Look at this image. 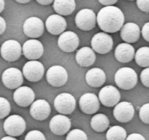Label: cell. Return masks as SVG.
I'll return each instance as SVG.
<instances>
[{
	"instance_id": "obj_1",
	"label": "cell",
	"mask_w": 149,
	"mask_h": 140,
	"mask_svg": "<svg viewBox=\"0 0 149 140\" xmlns=\"http://www.w3.org/2000/svg\"><path fill=\"white\" fill-rule=\"evenodd\" d=\"M97 22L104 33H115L124 26V15L117 7H104L97 14Z\"/></svg>"
},
{
	"instance_id": "obj_2",
	"label": "cell",
	"mask_w": 149,
	"mask_h": 140,
	"mask_svg": "<svg viewBox=\"0 0 149 140\" xmlns=\"http://www.w3.org/2000/svg\"><path fill=\"white\" fill-rule=\"evenodd\" d=\"M115 82L118 88L123 90H131L137 82V75L130 67H122L117 70L114 77Z\"/></svg>"
},
{
	"instance_id": "obj_3",
	"label": "cell",
	"mask_w": 149,
	"mask_h": 140,
	"mask_svg": "<svg viewBox=\"0 0 149 140\" xmlns=\"http://www.w3.org/2000/svg\"><path fill=\"white\" fill-rule=\"evenodd\" d=\"M54 107L61 115H70L74 112L76 107V100L72 94L62 93L54 99Z\"/></svg>"
},
{
	"instance_id": "obj_4",
	"label": "cell",
	"mask_w": 149,
	"mask_h": 140,
	"mask_svg": "<svg viewBox=\"0 0 149 140\" xmlns=\"http://www.w3.org/2000/svg\"><path fill=\"white\" fill-rule=\"evenodd\" d=\"M3 127L6 134L10 137H16L21 136L25 131L26 125L22 117L13 115L6 118Z\"/></svg>"
},
{
	"instance_id": "obj_5",
	"label": "cell",
	"mask_w": 149,
	"mask_h": 140,
	"mask_svg": "<svg viewBox=\"0 0 149 140\" xmlns=\"http://www.w3.org/2000/svg\"><path fill=\"white\" fill-rule=\"evenodd\" d=\"M91 45L94 52L99 54H106L113 48V40L110 34L104 32H99L92 37Z\"/></svg>"
},
{
	"instance_id": "obj_6",
	"label": "cell",
	"mask_w": 149,
	"mask_h": 140,
	"mask_svg": "<svg viewBox=\"0 0 149 140\" xmlns=\"http://www.w3.org/2000/svg\"><path fill=\"white\" fill-rule=\"evenodd\" d=\"M22 73L27 80L36 82L42 78L45 73V69L42 63L40 61H29L24 64Z\"/></svg>"
},
{
	"instance_id": "obj_7",
	"label": "cell",
	"mask_w": 149,
	"mask_h": 140,
	"mask_svg": "<svg viewBox=\"0 0 149 140\" xmlns=\"http://www.w3.org/2000/svg\"><path fill=\"white\" fill-rule=\"evenodd\" d=\"M46 79L49 85L58 88L67 82L68 80V73L65 68L61 66H52L47 71Z\"/></svg>"
},
{
	"instance_id": "obj_8",
	"label": "cell",
	"mask_w": 149,
	"mask_h": 140,
	"mask_svg": "<svg viewBox=\"0 0 149 140\" xmlns=\"http://www.w3.org/2000/svg\"><path fill=\"white\" fill-rule=\"evenodd\" d=\"M23 30L27 37L36 40L43 34L45 25L43 21L40 18L30 17L24 21Z\"/></svg>"
},
{
	"instance_id": "obj_9",
	"label": "cell",
	"mask_w": 149,
	"mask_h": 140,
	"mask_svg": "<svg viewBox=\"0 0 149 140\" xmlns=\"http://www.w3.org/2000/svg\"><path fill=\"white\" fill-rule=\"evenodd\" d=\"M0 53L5 61L10 62L15 61L22 54V47L18 41L9 40L2 45Z\"/></svg>"
},
{
	"instance_id": "obj_10",
	"label": "cell",
	"mask_w": 149,
	"mask_h": 140,
	"mask_svg": "<svg viewBox=\"0 0 149 140\" xmlns=\"http://www.w3.org/2000/svg\"><path fill=\"white\" fill-rule=\"evenodd\" d=\"M75 24L83 31H91L96 26L97 16L92 10L82 9L75 16Z\"/></svg>"
},
{
	"instance_id": "obj_11",
	"label": "cell",
	"mask_w": 149,
	"mask_h": 140,
	"mask_svg": "<svg viewBox=\"0 0 149 140\" xmlns=\"http://www.w3.org/2000/svg\"><path fill=\"white\" fill-rule=\"evenodd\" d=\"M4 85L9 89H17L24 82V75L21 70L14 67L7 69L2 75Z\"/></svg>"
},
{
	"instance_id": "obj_12",
	"label": "cell",
	"mask_w": 149,
	"mask_h": 140,
	"mask_svg": "<svg viewBox=\"0 0 149 140\" xmlns=\"http://www.w3.org/2000/svg\"><path fill=\"white\" fill-rule=\"evenodd\" d=\"M121 94L118 90L113 85H106L99 93V100L102 105L113 107L119 103Z\"/></svg>"
},
{
	"instance_id": "obj_13",
	"label": "cell",
	"mask_w": 149,
	"mask_h": 140,
	"mask_svg": "<svg viewBox=\"0 0 149 140\" xmlns=\"http://www.w3.org/2000/svg\"><path fill=\"white\" fill-rule=\"evenodd\" d=\"M100 101L97 95L92 93H86L79 99V107L84 113L92 115L99 110Z\"/></svg>"
},
{
	"instance_id": "obj_14",
	"label": "cell",
	"mask_w": 149,
	"mask_h": 140,
	"mask_svg": "<svg viewBox=\"0 0 149 140\" xmlns=\"http://www.w3.org/2000/svg\"><path fill=\"white\" fill-rule=\"evenodd\" d=\"M22 52L27 59L30 61H37L43 54V45L42 42L37 40H29L24 42L22 47Z\"/></svg>"
},
{
	"instance_id": "obj_15",
	"label": "cell",
	"mask_w": 149,
	"mask_h": 140,
	"mask_svg": "<svg viewBox=\"0 0 149 140\" xmlns=\"http://www.w3.org/2000/svg\"><path fill=\"white\" fill-rule=\"evenodd\" d=\"M80 41L78 35L73 31H64L58 39V46L65 53H71L78 48Z\"/></svg>"
},
{
	"instance_id": "obj_16",
	"label": "cell",
	"mask_w": 149,
	"mask_h": 140,
	"mask_svg": "<svg viewBox=\"0 0 149 140\" xmlns=\"http://www.w3.org/2000/svg\"><path fill=\"white\" fill-rule=\"evenodd\" d=\"M134 115V108L132 104L128 101H121L114 107L113 116L121 123H128Z\"/></svg>"
},
{
	"instance_id": "obj_17",
	"label": "cell",
	"mask_w": 149,
	"mask_h": 140,
	"mask_svg": "<svg viewBox=\"0 0 149 140\" xmlns=\"http://www.w3.org/2000/svg\"><path fill=\"white\" fill-rule=\"evenodd\" d=\"M50 130L55 135L62 136L67 134L71 128V121L64 115H56L50 121Z\"/></svg>"
},
{
	"instance_id": "obj_18",
	"label": "cell",
	"mask_w": 149,
	"mask_h": 140,
	"mask_svg": "<svg viewBox=\"0 0 149 140\" xmlns=\"http://www.w3.org/2000/svg\"><path fill=\"white\" fill-rule=\"evenodd\" d=\"M35 98V94L28 86H21L17 88L13 94L14 101L21 107H27L31 105Z\"/></svg>"
},
{
	"instance_id": "obj_19",
	"label": "cell",
	"mask_w": 149,
	"mask_h": 140,
	"mask_svg": "<svg viewBox=\"0 0 149 140\" xmlns=\"http://www.w3.org/2000/svg\"><path fill=\"white\" fill-rule=\"evenodd\" d=\"M51 110V106L48 101L44 99H38L31 104L29 112L34 119L42 121L48 118Z\"/></svg>"
},
{
	"instance_id": "obj_20",
	"label": "cell",
	"mask_w": 149,
	"mask_h": 140,
	"mask_svg": "<svg viewBox=\"0 0 149 140\" xmlns=\"http://www.w3.org/2000/svg\"><path fill=\"white\" fill-rule=\"evenodd\" d=\"M45 27L47 31L52 35H61L67 28V21L63 16L54 14L47 18Z\"/></svg>"
},
{
	"instance_id": "obj_21",
	"label": "cell",
	"mask_w": 149,
	"mask_h": 140,
	"mask_svg": "<svg viewBox=\"0 0 149 140\" xmlns=\"http://www.w3.org/2000/svg\"><path fill=\"white\" fill-rule=\"evenodd\" d=\"M140 28L138 25L132 22L125 24L121 29L120 36L126 43H134L140 37Z\"/></svg>"
},
{
	"instance_id": "obj_22",
	"label": "cell",
	"mask_w": 149,
	"mask_h": 140,
	"mask_svg": "<svg viewBox=\"0 0 149 140\" xmlns=\"http://www.w3.org/2000/svg\"><path fill=\"white\" fill-rule=\"evenodd\" d=\"M114 55L118 62L129 63L134 58L135 51L132 45L124 42L120 43L116 48Z\"/></svg>"
},
{
	"instance_id": "obj_23",
	"label": "cell",
	"mask_w": 149,
	"mask_h": 140,
	"mask_svg": "<svg viewBox=\"0 0 149 140\" xmlns=\"http://www.w3.org/2000/svg\"><path fill=\"white\" fill-rule=\"evenodd\" d=\"M85 78L88 85L93 88H99L105 82L106 75L101 69L92 68L86 72Z\"/></svg>"
},
{
	"instance_id": "obj_24",
	"label": "cell",
	"mask_w": 149,
	"mask_h": 140,
	"mask_svg": "<svg viewBox=\"0 0 149 140\" xmlns=\"http://www.w3.org/2000/svg\"><path fill=\"white\" fill-rule=\"evenodd\" d=\"M75 60L78 64L83 67H88L94 64L96 55L92 48L84 47L78 51L75 55Z\"/></svg>"
},
{
	"instance_id": "obj_25",
	"label": "cell",
	"mask_w": 149,
	"mask_h": 140,
	"mask_svg": "<svg viewBox=\"0 0 149 140\" xmlns=\"http://www.w3.org/2000/svg\"><path fill=\"white\" fill-rule=\"evenodd\" d=\"M53 7L57 15L67 16L74 12L76 3L74 0H55L53 3Z\"/></svg>"
},
{
	"instance_id": "obj_26",
	"label": "cell",
	"mask_w": 149,
	"mask_h": 140,
	"mask_svg": "<svg viewBox=\"0 0 149 140\" xmlns=\"http://www.w3.org/2000/svg\"><path fill=\"white\" fill-rule=\"evenodd\" d=\"M91 128L97 132H104L108 128L110 121L105 115L102 113L94 115L90 123Z\"/></svg>"
},
{
	"instance_id": "obj_27",
	"label": "cell",
	"mask_w": 149,
	"mask_h": 140,
	"mask_svg": "<svg viewBox=\"0 0 149 140\" xmlns=\"http://www.w3.org/2000/svg\"><path fill=\"white\" fill-rule=\"evenodd\" d=\"M127 137V131L120 125L110 127L106 133L107 140H126Z\"/></svg>"
},
{
	"instance_id": "obj_28",
	"label": "cell",
	"mask_w": 149,
	"mask_h": 140,
	"mask_svg": "<svg viewBox=\"0 0 149 140\" xmlns=\"http://www.w3.org/2000/svg\"><path fill=\"white\" fill-rule=\"evenodd\" d=\"M134 59L138 66L144 68L149 67V47H142L135 53Z\"/></svg>"
},
{
	"instance_id": "obj_29",
	"label": "cell",
	"mask_w": 149,
	"mask_h": 140,
	"mask_svg": "<svg viewBox=\"0 0 149 140\" xmlns=\"http://www.w3.org/2000/svg\"><path fill=\"white\" fill-rule=\"evenodd\" d=\"M66 140H88V137L84 131L75 128L68 133Z\"/></svg>"
},
{
	"instance_id": "obj_30",
	"label": "cell",
	"mask_w": 149,
	"mask_h": 140,
	"mask_svg": "<svg viewBox=\"0 0 149 140\" xmlns=\"http://www.w3.org/2000/svg\"><path fill=\"white\" fill-rule=\"evenodd\" d=\"M11 110L10 104L8 99L0 97V119H3L8 116Z\"/></svg>"
},
{
	"instance_id": "obj_31",
	"label": "cell",
	"mask_w": 149,
	"mask_h": 140,
	"mask_svg": "<svg viewBox=\"0 0 149 140\" xmlns=\"http://www.w3.org/2000/svg\"><path fill=\"white\" fill-rule=\"evenodd\" d=\"M139 117L144 123L149 124V103L143 104L139 110Z\"/></svg>"
},
{
	"instance_id": "obj_32",
	"label": "cell",
	"mask_w": 149,
	"mask_h": 140,
	"mask_svg": "<svg viewBox=\"0 0 149 140\" xmlns=\"http://www.w3.org/2000/svg\"><path fill=\"white\" fill-rule=\"evenodd\" d=\"M24 140H46V139L41 131L33 130L26 135Z\"/></svg>"
},
{
	"instance_id": "obj_33",
	"label": "cell",
	"mask_w": 149,
	"mask_h": 140,
	"mask_svg": "<svg viewBox=\"0 0 149 140\" xmlns=\"http://www.w3.org/2000/svg\"><path fill=\"white\" fill-rule=\"evenodd\" d=\"M140 80L144 86L149 88V67L145 68L140 74Z\"/></svg>"
},
{
	"instance_id": "obj_34",
	"label": "cell",
	"mask_w": 149,
	"mask_h": 140,
	"mask_svg": "<svg viewBox=\"0 0 149 140\" xmlns=\"http://www.w3.org/2000/svg\"><path fill=\"white\" fill-rule=\"evenodd\" d=\"M137 6L143 12L148 13L149 12V0H137Z\"/></svg>"
},
{
	"instance_id": "obj_35",
	"label": "cell",
	"mask_w": 149,
	"mask_h": 140,
	"mask_svg": "<svg viewBox=\"0 0 149 140\" xmlns=\"http://www.w3.org/2000/svg\"><path fill=\"white\" fill-rule=\"evenodd\" d=\"M141 34L143 39L149 42V22L146 23L143 25V28H142Z\"/></svg>"
},
{
	"instance_id": "obj_36",
	"label": "cell",
	"mask_w": 149,
	"mask_h": 140,
	"mask_svg": "<svg viewBox=\"0 0 149 140\" xmlns=\"http://www.w3.org/2000/svg\"><path fill=\"white\" fill-rule=\"evenodd\" d=\"M126 140H146V139L141 134H137V133H133V134H130L127 137Z\"/></svg>"
},
{
	"instance_id": "obj_37",
	"label": "cell",
	"mask_w": 149,
	"mask_h": 140,
	"mask_svg": "<svg viewBox=\"0 0 149 140\" xmlns=\"http://www.w3.org/2000/svg\"><path fill=\"white\" fill-rule=\"evenodd\" d=\"M99 2L104 6H113L116 3L118 2L117 0H99Z\"/></svg>"
},
{
	"instance_id": "obj_38",
	"label": "cell",
	"mask_w": 149,
	"mask_h": 140,
	"mask_svg": "<svg viewBox=\"0 0 149 140\" xmlns=\"http://www.w3.org/2000/svg\"><path fill=\"white\" fill-rule=\"evenodd\" d=\"M6 21L2 17L0 16V35H2L6 29Z\"/></svg>"
},
{
	"instance_id": "obj_39",
	"label": "cell",
	"mask_w": 149,
	"mask_h": 140,
	"mask_svg": "<svg viewBox=\"0 0 149 140\" xmlns=\"http://www.w3.org/2000/svg\"><path fill=\"white\" fill-rule=\"evenodd\" d=\"M37 2L43 6H47V5L54 3V1L53 0H37Z\"/></svg>"
},
{
	"instance_id": "obj_40",
	"label": "cell",
	"mask_w": 149,
	"mask_h": 140,
	"mask_svg": "<svg viewBox=\"0 0 149 140\" xmlns=\"http://www.w3.org/2000/svg\"><path fill=\"white\" fill-rule=\"evenodd\" d=\"M5 1L4 0H0V13L3 11L4 8H5Z\"/></svg>"
},
{
	"instance_id": "obj_41",
	"label": "cell",
	"mask_w": 149,
	"mask_h": 140,
	"mask_svg": "<svg viewBox=\"0 0 149 140\" xmlns=\"http://www.w3.org/2000/svg\"><path fill=\"white\" fill-rule=\"evenodd\" d=\"M0 140H17L15 137H10V136H8V137H5L3 138H2Z\"/></svg>"
},
{
	"instance_id": "obj_42",
	"label": "cell",
	"mask_w": 149,
	"mask_h": 140,
	"mask_svg": "<svg viewBox=\"0 0 149 140\" xmlns=\"http://www.w3.org/2000/svg\"><path fill=\"white\" fill-rule=\"evenodd\" d=\"M15 2H18V3L19 4H26V3H29V2H30L31 1H30V0H22V1H20V0H15Z\"/></svg>"
}]
</instances>
